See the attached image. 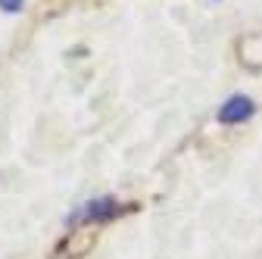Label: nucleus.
I'll return each mask as SVG.
<instances>
[{
    "instance_id": "nucleus-1",
    "label": "nucleus",
    "mask_w": 262,
    "mask_h": 259,
    "mask_svg": "<svg viewBox=\"0 0 262 259\" xmlns=\"http://www.w3.org/2000/svg\"><path fill=\"white\" fill-rule=\"evenodd\" d=\"M122 206L113 200V197H97V200H88L81 203L69 219H66V225H78V222H106L113 215H119Z\"/></svg>"
},
{
    "instance_id": "nucleus-2",
    "label": "nucleus",
    "mask_w": 262,
    "mask_h": 259,
    "mask_svg": "<svg viewBox=\"0 0 262 259\" xmlns=\"http://www.w3.org/2000/svg\"><path fill=\"white\" fill-rule=\"evenodd\" d=\"M253 113H256V106H253L250 97L234 94V97H228V100L222 103V110H219V122H222V125H237V122H247Z\"/></svg>"
},
{
    "instance_id": "nucleus-3",
    "label": "nucleus",
    "mask_w": 262,
    "mask_h": 259,
    "mask_svg": "<svg viewBox=\"0 0 262 259\" xmlns=\"http://www.w3.org/2000/svg\"><path fill=\"white\" fill-rule=\"evenodd\" d=\"M25 7V0H0V10L4 13H22Z\"/></svg>"
}]
</instances>
